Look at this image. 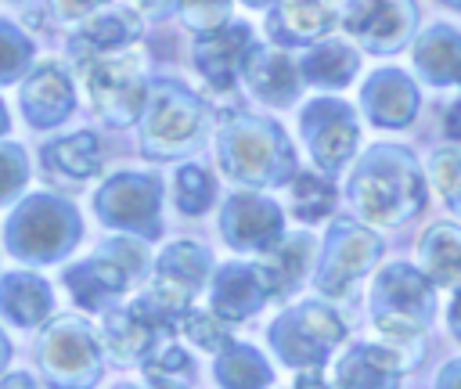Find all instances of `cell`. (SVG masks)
Here are the masks:
<instances>
[{
    "instance_id": "7a4b0ae2",
    "label": "cell",
    "mask_w": 461,
    "mask_h": 389,
    "mask_svg": "<svg viewBox=\"0 0 461 389\" xmlns=\"http://www.w3.org/2000/svg\"><path fill=\"white\" fill-rule=\"evenodd\" d=\"M375 295L382 299V306L375 313V324L389 339V346H403V342L418 339L421 324L432 313V285H429V277L411 270V267H403V263H396L378 277Z\"/></svg>"
},
{
    "instance_id": "6da1fadb",
    "label": "cell",
    "mask_w": 461,
    "mask_h": 389,
    "mask_svg": "<svg viewBox=\"0 0 461 389\" xmlns=\"http://www.w3.org/2000/svg\"><path fill=\"white\" fill-rule=\"evenodd\" d=\"M425 202L421 173L403 148H375L364 169L353 176V205L371 223L393 227L414 216Z\"/></svg>"
},
{
    "instance_id": "484cf974",
    "label": "cell",
    "mask_w": 461,
    "mask_h": 389,
    "mask_svg": "<svg viewBox=\"0 0 461 389\" xmlns=\"http://www.w3.org/2000/svg\"><path fill=\"white\" fill-rule=\"evenodd\" d=\"M443 4H454V7H461V0H443Z\"/></svg>"
},
{
    "instance_id": "e0dca14e",
    "label": "cell",
    "mask_w": 461,
    "mask_h": 389,
    "mask_svg": "<svg viewBox=\"0 0 461 389\" xmlns=\"http://www.w3.org/2000/svg\"><path fill=\"white\" fill-rule=\"evenodd\" d=\"M54 155H58V166H61L65 173H72V176H90V173L97 169V162H101L97 140H94L90 133H79V137L58 144Z\"/></svg>"
},
{
    "instance_id": "8992f818",
    "label": "cell",
    "mask_w": 461,
    "mask_h": 389,
    "mask_svg": "<svg viewBox=\"0 0 461 389\" xmlns=\"http://www.w3.org/2000/svg\"><path fill=\"white\" fill-rule=\"evenodd\" d=\"M364 104L371 112V119L378 126H407L418 112V90L403 72H378L367 90H364Z\"/></svg>"
},
{
    "instance_id": "52a82bcc",
    "label": "cell",
    "mask_w": 461,
    "mask_h": 389,
    "mask_svg": "<svg viewBox=\"0 0 461 389\" xmlns=\"http://www.w3.org/2000/svg\"><path fill=\"white\" fill-rule=\"evenodd\" d=\"M414 65L436 86H461V32L432 25L414 47Z\"/></svg>"
},
{
    "instance_id": "5bb4252c",
    "label": "cell",
    "mask_w": 461,
    "mask_h": 389,
    "mask_svg": "<svg viewBox=\"0 0 461 389\" xmlns=\"http://www.w3.org/2000/svg\"><path fill=\"white\" fill-rule=\"evenodd\" d=\"M429 173L439 198L461 216V148H439L429 162Z\"/></svg>"
},
{
    "instance_id": "4fadbf2b",
    "label": "cell",
    "mask_w": 461,
    "mask_h": 389,
    "mask_svg": "<svg viewBox=\"0 0 461 389\" xmlns=\"http://www.w3.org/2000/svg\"><path fill=\"white\" fill-rule=\"evenodd\" d=\"M270 158H274L270 140L259 130H245L234 137V155H227V166H234L238 176H259V173H267Z\"/></svg>"
},
{
    "instance_id": "30bf717a",
    "label": "cell",
    "mask_w": 461,
    "mask_h": 389,
    "mask_svg": "<svg viewBox=\"0 0 461 389\" xmlns=\"http://www.w3.org/2000/svg\"><path fill=\"white\" fill-rule=\"evenodd\" d=\"M281 18L295 36H321L335 22V0H285Z\"/></svg>"
},
{
    "instance_id": "ffe728a7",
    "label": "cell",
    "mask_w": 461,
    "mask_h": 389,
    "mask_svg": "<svg viewBox=\"0 0 461 389\" xmlns=\"http://www.w3.org/2000/svg\"><path fill=\"white\" fill-rule=\"evenodd\" d=\"M439 389H461V360H454L439 371Z\"/></svg>"
},
{
    "instance_id": "603a6c76",
    "label": "cell",
    "mask_w": 461,
    "mask_h": 389,
    "mask_svg": "<svg viewBox=\"0 0 461 389\" xmlns=\"http://www.w3.org/2000/svg\"><path fill=\"white\" fill-rule=\"evenodd\" d=\"M198 7H202V4H198V0H187V14H191V22H194V18H198ZM205 7H209V4H205ZM220 7H227V4H223V0H216V7H212V11H209V14H205V25H209V22H212V18H216V22H220V18H223V11H220Z\"/></svg>"
},
{
    "instance_id": "ac0fdd59",
    "label": "cell",
    "mask_w": 461,
    "mask_h": 389,
    "mask_svg": "<svg viewBox=\"0 0 461 389\" xmlns=\"http://www.w3.org/2000/svg\"><path fill=\"white\" fill-rule=\"evenodd\" d=\"M331 202H335V194H331V187L324 180H317V176H299L295 180V213L299 216L317 220V216H324L331 209Z\"/></svg>"
},
{
    "instance_id": "5b68a950",
    "label": "cell",
    "mask_w": 461,
    "mask_h": 389,
    "mask_svg": "<svg viewBox=\"0 0 461 389\" xmlns=\"http://www.w3.org/2000/svg\"><path fill=\"white\" fill-rule=\"evenodd\" d=\"M306 115L317 119V130L310 126V148H313L317 162L328 166V169H339L349 158L353 144H357V126L349 119V108H342V104H313Z\"/></svg>"
},
{
    "instance_id": "44dd1931",
    "label": "cell",
    "mask_w": 461,
    "mask_h": 389,
    "mask_svg": "<svg viewBox=\"0 0 461 389\" xmlns=\"http://www.w3.org/2000/svg\"><path fill=\"white\" fill-rule=\"evenodd\" d=\"M97 0H54V7L65 14V18H76V14H83L86 7H94Z\"/></svg>"
},
{
    "instance_id": "7c38bea8",
    "label": "cell",
    "mask_w": 461,
    "mask_h": 389,
    "mask_svg": "<svg viewBox=\"0 0 461 389\" xmlns=\"http://www.w3.org/2000/svg\"><path fill=\"white\" fill-rule=\"evenodd\" d=\"M194 133V112L184 97H166L155 104V115H151V137L158 140H187Z\"/></svg>"
},
{
    "instance_id": "cb8c5ba5",
    "label": "cell",
    "mask_w": 461,
    "mask_h": 389,
    "mask_svg": "<svg viewBox=\"0 0 461 389\" xmlns=\"http://www.w3.org/2000/svg\"><path fill=\"white\" fill-rule=\"evenodd\" d=\"M450 328H454V335L461 339V292H457L454 303H450Z\"/></svg>"
},
{
    "instance_id": "ba28073f",
    "label": "cell",
    "mask_w": 461,
    "mask_h": 389,
    "mask_svg": "<svg viewBox=\"0 0 461 389\" xmlns=\"http://www.w3.org/2000/svg\"><path fill=\"white\" fill-rule=\"evenodd\" d=\"M375 256H378V241L367 231L339 227V238H335L331 256H328V274L321 277L324 292H342L357 274H364V267Z\"/></svg>"
},
{
    "instance_id": "7402d4cb",
    "label": "cell",
    "mask_w": 461,
    "mask_h": 389,
    "mask_svg": "<svg viewBox=\"0 0 461 389\" xmlns=\"http://www.w3.org/2000/svg\"><path fill=\"white\" fill-rule=\"evenodd\" d=\"M443 122H447V133L461 140V101H454V104L447 108V119H443Z\"/></svg>"
},
{
    "instance_id": "9c48e42d",
    "label": "cell",
    "mask_w": 461,
    "mask_h": 389,
    "mask_svg": "<svg viewBox=\"0 0 461 389\" xmlns=\"http://www.w3.org/2000/svg\"><path fill=\"white\" fill-rule=\"evenodd\" d=\"M418 259H421V270L436 285L461 281V227H454V223L429 227L418 245Z\"/></svg>"
},
{
    "instance_id": "9a60e30c",
    "label": "cell",
    "mask_w": 461,
    "mask_h": 389,
    "mask_svg": "<svg viewBox=\"0 0 461 389\" xmlns=\"http://www.w3.org/2000/svg\"><path fill=\"white\" fill-rule=\"evenodd\" d=\"M65 104H68V90H65V83H61L58 72H40L32 79V86H25V112L32 108L40 119L61 112Z\"/></svg>"
},
{
    "instance_id": "277c9868",
    "label": "cell",
    "mask_w": 461,
    "mask_h": 389,
    "mask_svg": "<svg viewBox=\"0 0 461 389\" xmlns=\"http://www.w3.org/2000/svg\"><path fill=\"white\" fill-rule=\"evenodd\" d=\"M90 94L94 104L115 122L130 119L140 104V76H137V54L108 58L90 68Z\"/></svg>"
},
{
    "instance_id": "d6986e66",
    "label": "cell",
    "mask_w": 461,
    "mask_h": 389,
    "mask_svg": "<svg viewBox=\"0 0 461 389\" xmlns=\"http://www.w3.org/2000/svg\"><path fill=\"white\" fill-rule=\"evenodd\" d=\"M180 187H191V191H198V198H202V205H205V198H209V180L202 176V169H184V173H180ZM180 202H184V209L191 205V213L198 209V202H191L187 194H180Z\"/></svg>"
},
{
    "instance_id": "d4e9b609",
    "label": "cell",
    "mask_w": 461,
    "mask_h": 389,
    "mask_svg": "<svg viewBox=\"0 0 461 389\" xmlns=\"http://www.w3.org/2000/svg\"><path fill=\"white\" fill-rule=\"evenodd\" d=\"M140 4H148V7H151V11H162V7H166V4H169V0H140Z\"/></svg>"
},
{
    "instance_id": "2e32d148",
    "label": "cell",
    "mask_w": 461,
    "mask_h": 389,
    "mask_svg": "<svg viewBox=\"0 0 461 389\" xmlns=\"http://www.w3.org/2000/svg\"><path fill=\"white\" fill-rule=\"evenodd\" d=\"M252 83L270 101H288L295 94V72L281 54H267L263 58V72H252Z\"/></svg>"
},
{
    "instance_id": "8fae6325",
    "label": "cell",
    "mask_w": 461,
    "mask_h": 389,
    "mask_svg": "<svg viewBox=\"0 0 461 389\" xmlns=\"http://www.w3.org/2000/svg\"><path fill=\"white\" fill-rule=\"evenodd\" d=\"M353 68H357V54L349 47H342V43H324L306 61L310 79H317L324 86H342L353 76Z\"/></svg>"
},
{
    "instance_id": "3957f363",
    "label": "cell",
    "mask_w": 461,
    "mask_h": 389,
    "mask_svg": "<svg viewBox=\"0 0 461 389\" xmlns=\"http://www.w3.org/2000/svg\"><path fill=\"white\" fill-rule=\"evenodd\" d=\"M414 25L411 0H353L346 7V29L371 50H396Z\"/></svg>"
}]
</instances>
